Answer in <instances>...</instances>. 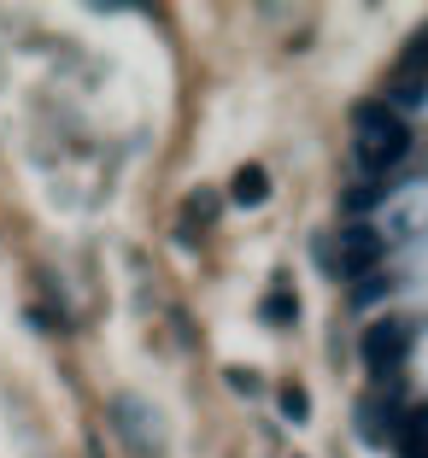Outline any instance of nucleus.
I'll use <instances>...</instances> for the list:
<instances>
[{"label":"nucleus","instance_id":"obj_3","mask_svg":"<svg viewBox=\"0 0 428 458\" xmlns=\"http://www.w3.org/2000/svg\"><path fill=\"white\" fill-rule=\"evenodd\" d=\"M382 253H388V242H382L370 224H340V259H335V270L347 276V283H364V276L382 265Z\"/></svg>","mask_w":428,"mask_h":458},{"label":"nucleus","instance_id":"obj_9","mask_svg":"<svg viewBox=\"0 0 428 458\" xmlns=\"http://www.w3.org/2000/svg\"><path fill=\"white\" fill-rule=\"evenodd\" d=\"M382 194H388V182H375V176H370V182H352V189L340 194V206H347V212H370Z\"/></svg>","mask_w":428,"mask_h":458},{"label":"nucleus","instance_id":"obj_10","mask_svg":"<svg viewBox=\"0 0 428 458\" xmlns=\"http://www.w3.org/2000/svg\"><path fill=\"white\" fill-rule=\"evenodd\" d=\"M281 418H288V423H306V418H311L306 388H281Z\"/></svg>","mask_w":428,"mask_h":458},{"label":"nucleus","instance_id":"obj_2","mask_svg":"<svg viewBox=\"0 0 428 458\" xmlns=\"http://www.w3.org/2000/svg\"><path fill=\"white\" fill-rule=\"evenodd\" d=\"M358 352H364V370H370L375 382L399 377L405 352H411V324H405V318H382V324H370L364 341H358Z\"/></svg>","mask_w":428,"mask_h":458},{"label":"nucleus","instance_id":"obj_11","mask_svg":"<svg viewBox=\"0 0 428 458\" xmlns=\"http://www.w3.org/2000/svg\"><path fill=\"white\" fill-rule=\"evenodd\" d=\"M188 217H206V224H212L217 217V194H194V200H188Z\"/></svg>","mask_w":428,"mask_h":458},{"label":"nucleus","instance_id":"obj_5","mask_svg":"<svg viewBox=\"0 0 428 458\" xmlns=\"http://www.w3.org/2000/svg\"><path fill=\"white\" fill-rule=\"evenodd\" d=\"M393 77H405V82H428V30H416V36L405 41V54H399V65H393Z\"/></svg>","mask_w":428,"mask_h":458},{"label":"nucleus","instance_id":"obj_1","mask_svg":"<svg viewBox=\"0 0 428 458\" xmlns=\"http://www.w3.org/2000/svg\"><path fill=\"white\" fill-rule=\"evenodd\" d=\"M352 123H358L352 148H358L364 176L388 182V171L405 159V153H411V123H405L388 100H358V106H352Z\"/></svg>","mask_w":428,"mask_h":458},{"label":"nucleus","instance_id":"obj_8","mask_svg":"<svg viewBox=\"0 0 428 458\" xmlns=\"http://www.w3.org/2000/svg\"><path fill=\"white\" fill-rule=\"evenodd\" d=\"M299 318V300L288 294V288H276V294H264V324H276V329H288Z\"/></svg>","mask_w":428,"mask_h":458},{"label":"nucleus","instance_id":"obj_7","mask_svg":"<svg viewBox=\"0 0 428 458\" xmlns=\"http://www.w3.org/2000/svg\"><path fill=\"white\" fill-rule=\"evenodd\" d=\"M229 194H235V206H264V200H270V176L258 171V165H241Z\"/></svg>","mask_w":428,"mask_h":458},{"label":"nucleus","instance_id":"obj_12","mask_svg":"<svg viewBox=\"0 0 428 458\" xmlns=\"http://www.w3.org/2000/svg\"><path fill=\"white\" fill-rule=\"evenodd\" d=\"M388 276H370V283H358V306H370V300H382V294H388Z\"/></svg>","mask_w":428,"mask_h":458},{"label":"nucleus","instance_id":"obj_6","mask_svg":"<svg viewBox=\"0 0 428 458\" xmlns=\"http://www.w3.org/2000/svg\"><path fill=\"white\" fill-rule=\"evenodd\" d=\"M393 441H399V453H405V458H428V411H405V418H399V435H393Z\"/></svg>","mask_w":428,"mask_h":458},{"label":"nucleus","instance_id":"obj_4","mask_svg":"<svg viewBox=\"0 0 428 458\" xmlns=\"http://www.w3.org/2000/svg\"><path fill=\"white\" fill-rule=\"evenodd\" d=\"M112 423L130 435V446H135L141 458H159V453H164V429H159V418L147 423V405H141V400H130V394H123V400L112 405Z\"/></svg>","mask_w":428,"mask_h":458}]
</instances>
